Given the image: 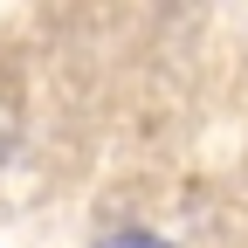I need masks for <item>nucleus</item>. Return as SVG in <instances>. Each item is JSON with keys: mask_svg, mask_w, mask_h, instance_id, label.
<instances>
[{"mask_svg": "<svg viewBox=\"0 0 248 248\" xmlns=\"http://www.w3.org/2000/svg\"><path fill=\"white\" fill-rule=\"evenodd\" d=\"M104 248H166V241H159V234H138V228H131V234H110Z\"/></svg>", "mask_w": 248, "mask_h": 248, "instance_id": "f257e3e1", "label": "nucleus"}]
</instances>
